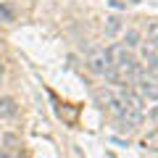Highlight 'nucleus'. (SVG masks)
<instances>
[{
  "instance_id": "obj_1",
  "label": "nucleus",
  "mask_w": 158,
  "mask_h": 158,
  "mask_svg": "<svg viewBox=\"0 0 158 158\" xmlns=\"http://www.w3.org/2000/svg\"><path fill=\"white\" fill-rule=\"evenodd\" d=\"M132 85H135V92L142 100H158V82H156L153 74H145L140 69V74L132 79Z\"/></svg>"
},
{
  "instance_id": "obj_2",
  "label": "nucleus",
  "mask_w": 158,
  "mask_h": 158,
  "mask_svg": "<svg viewBox=\"0 0 158 158\" xmlns=\"http://www.w3.org/2000/svg\"><path fill=\"white\" fill-rule=\"evenodd\" d=\"M87 66H90L92 74H98V77H106L108 69H111V58H108V50L106 48H95V50L87 56Z\"/></svg>"
},
{
  "instance_id": "obj_3",
  "label": "nucleus",
  "mask_w": 158,
  "mask_h": 158,
  "mask_svg": "<svg viewBox=\"0 0 158 158\" xmlns=\"http://www.w3.org/2000/svg\"><path fill=\"white\" fill-rule=\"evenodd\" d=\"M19 113V106H16V100L13 98H0V118H13Z\"/></svg>"
},
{
  "instance_id": "obj_4",
  "label": "nucleus",
  "mask_w": 158,
  "mask_h": 158,
  "mask_svg": "<svg viewBox=\"0 0 158 158\" xmlns=\"http://www.w3.org/2000/svg\"><path fill=\"white\" fill-rule=\"evenodd\" d=\"M142 148H145L148 153H158V129H153V132H148V135H145Z\"/></svg>"
},
{
  "instance_id": "obj_5",
  "label": "nucleus",
  "mask_w": 158,
  "mask_h": 158,
  "mask_svg": "<svg viewBox=\"0 0 158 158\" xmlns=\"http://www.w3.org/2000/svg\"><path fill=\"white\" fill-rule=\"evenodd\" d=\"M140 45V34L135 32V29H129V32L124 34V48H137Z\"/></svg>"
},
{
  "instance_id": "obj_6",
  "label": "nucleus",
  "mask_w": 158,
  "mask_h": 158,
  "mask_svg": "<svg viewBox=\"0 0 158 158\" xmlns=\"http://www.w3.org/2000/svg\"><path fill=\"white\" fill-rule=\"evenodd\" d=\"M118 29H121V21H118L116 16H111V19H108V27H106V34H111V37H113Z\"/></svg>"
},
{
  "instance_id": "obj_7",
  "label": "nucleus",
  "mask_w": 158,
  "mask_h": 158,
  "mask_svg": "<svg viewBox=\"0 0 158 158\" xmlns=\"http://www.w3.org/2000/svg\"><path fill=\"white\" fill-rule=\"evenodd\" d=\"M148 40H150V45L158 50V24H150V29H148Z\"/></svg>"
},
{
  "instance_id": "obj_8",
  "label": "nucleus",
  "mask_w": 158,
  "mask_h": 158,
  "mask_svg": "<svg viewBox=\"0 0 158 158\" xmlns=\"http://www.w3.org/2000/svg\"><path fill=\"white\" fill-rule=\"evenodd\" d=\"M0 13H3V16H6V19H8V21H11V19H13V13H11V8H6V6L0 8Z\"/></svg>"
},
{
  "instance_id": "obj_9",
  "label": "nucleus",
  "mask_w": 158,
  "mask_h": 158,
  "mask_svg": "<svg viewBox=\"0 0 158 158\" xmlns=\"http://www.w3.org/2000/svg\"><path fill=\"white\" fill-rule=\"evenodd\" d=\"M3 74H6V66H3V61H0V79H3Z\"/></svg>"
},
{
  "instance_id": "obj_10",
  "label": "nucleus",
  "mask_w": 158,
  "mask_h": 158,
  "mask_svg": "<svg viewBox=\"0 0 158 158\" xmlns=\"http://www.w3.org/2000/svg\"><path fill=\"white\" fill-rule=\"evenodd\" d=\"M0 158H13V156H11V153H0Z\"/></svg>"
}]
</instances>
